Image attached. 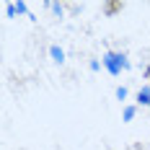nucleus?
I'll return each instance as SVG.
<instances>
[{
  "mask_svg": "<svg viewBox=\"0 0 150 150\" xmlns=\"http://www.w3.org/2000/svg\"><path fill=\"white\" fill-rule=\"evenodd\" d=\"M29 8H26V3H8L5 5V13H8V18H13V16L18 13H26Z\"/></svg>",
  "mask_w": 150,
  "mask_h": 150,
  "instance_id": "f03ea898",
  "label": "nucleus"
},
{
  "mask_svg": "<svg viewBox=\"0 0 150 150\" xmlns=\"http://www.w3.org/2000/svg\"><path fill=\"white\" fill-rule=\"evenodd\" d=\"M135 114H137L135 106H124V114H122V119H124V122H132V119H135Z\"/></svg>",
  "mask_w": 150,
  "mask_h": 150,
  "instance_id": "423d86ee",
  "label": "nucleus"
},
{
  "mask_svg": "<svg viewBox=\"0 0 150 150\" xmlns=\"http://www.w3.org/2000/svg\"><path fill=\"white\" fill-rule=\"evenodd\" d=\"M101 65H104L106 70H109V75H122V70H127L129 67V60H127V54H122V52H104V60H101Z\"/></svg>",
  "mask_w": 150,
  "mask_h": 150,
  "instance_id": "f257e3e1",
  "label": "nucleus"
},
{
  "mask_svg": "<svg viewBox=\"0 0 150 150\" xmlns=\"http://www.w3.org/2000/svg\"><path fill=\"white\" fill-rule=\"evenodd\" d=\"M49 54H52V60H54V62H65V52H62L57 44H54V47H49Z\"/></svg>",
  "mask_w": 150,
  "mask_h": 150,
  "instance_id": "39448f33",
  "label": "nucleus"
},
{
  "mask_svg": "<svg viewBox=\"0 0 150 150\" xmlns=\"http://www.w3.org/2000/svg\"><path fill=\"white\" fill-rule=\"evenodd\" d=\"M117 98H119V101H124V98H127V88H124V86H119V88H117Z\"/></svg>",
  "mask_w": 150,
  "mask_h": 150,
  "instance_id": "6e6552de",
  "label": "nucleus"
},
{
  "mask_svg": "<svg viewBox=\"0 0 150 150\" xmlns=\"http://www.w3.org/2000/svg\"><path fill=\"white\" fill-rule=\"evenodd\" d=\"M122 8H124V3H104V13H106V16H114V13H119Z\"/></svg>",
  "mask_w": 150,
  "mask_h": 150,
  "instance_id": "20e7f679",
  "label": "nucleus"
},
{
  "mask_svg": "<svg viewBox=\"0 0 150 150\" xmlns=\"http://www.w3.org/2000/svg\"><path fill=\"white\" fill-rule=\"evenodd\" d=\"M44 8H49L54 16H62V5L60 3H44Z\"/></svg>",
  "mask_w": 150,
  "mask_h": 150,
  "instance_id": "0eeeda50",
  "label": "nucleus"
},
{
  "mask_svg": "<svg viewBox=\"0 0 150 150\" xmlns=\"http://www.w3.org/2000/svg\"><path fill=\"white\" fill-rule=\"evenodd\" d=\"M137 104L150 109V86H142V88L137 91Z\"/></svg>",
  "mask_w": 150,
  "mask_h": 150,
  "instance_id": "7ed1b4c3",
  "label": "nucleus"
}]
</instances>
